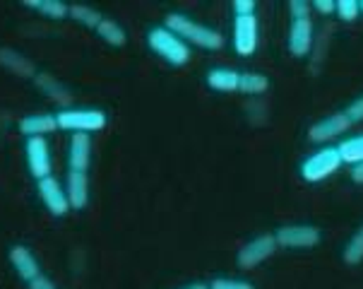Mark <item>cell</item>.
<instances>
[{
    "label": "cell",
    "instance_id": "obj_28",
    "mask_svg": "<svg viewBox=\"0 0 363 289\" xmlns=\"http://www.w3.org/2000/svg\"><path fill=\"white\" fill-rule=\"evenodd\" d=\"M344 116H347V121L352 123V126L354 123H363V94L359 97V99H354L352 104H349Z\"/></svg>",
    "mask_w": 363,
    "mask_h": 289
},
{
    "label": "cell",
    "instance_id": "obj_19",
    "mask_svg": "<svg viewBox=\"0 0 363 289\" xmlns=\"http://www.w3.org/2000/svg\"><path fill=\"white\" fill-rule=\"evenodd\" d=\"M94 32H96V36H99L101 41H106L108 46L121 48V46H125V44H128L125 29H123L116 20H111V17H101L99 27H96Z\"/></svg>",
    "mask_w": 363,
    "mask_h": 289
},
{
    "label": "cell",
    "instance_id": "obj_23",
    "mask_svg": "<svg viewBox=\"0 0 363 289\" xmlns=\"http://www.w3.org/2000/svg\"><path fill=\"white\" fill-rule=\"evenodd\" d=\"M67 17L89 29H96L101 22V15L94 8H89V5H70V8H67Z\"/></svg>",
    "mask_w": 363,
    "mask_h": 289
},
{
    "label": "cell",
    "instance_id": "obj_4",
    "mask_svg": "<svg viewBox=\"0 0 363 289\" xmlns=\"http://www.w3.org/2000/svg\"><path fill=\"white\" fill-rule=\"evenodd\" d=\"M340 167H342V157H340V152H337V147H323V150L313 152V155L301 164V176L308 183H318L332 176L335 171H340Z\"/></svg>",
    "mask_w": 363,
    "mask_h": 289
},
{
    "label": "cell",
    "instance_id": "obj_5",
    "mask_svg": "<svg viewBox=\"0 0 363 289\" xmlns=\"http://www.w3.org/2000/svg\"><path fill=\"white\" fill-rule=\"evenodd\" d=\"M279 249H315L320 244V229L313 224H289L274 234Z\"/></svg>",
    "mask_w": 363,
    "mask_h": 289
},
{
    "label": "cell",
    "instance_id": "obj_29",
    "mask_svg": "<svg viewBox=\"0 0 363 289\" xmlns=\"http://www.w3.org/2000/svg\"><path fill=\"white\" fill-rule=\"evenodd\" d=\"M27 287L29 289H58V287H55V282L51 278H46L44 273H41L39 278H34L32 282H27Z\"/></svg>",
    "mask_w": 363,
    "mask_h": 289
},
{
    "label": "cell",
    "instance_id": "obj_11",
    "mask_svg": "<svg viewBox=\"0 0 363 289\" xmlns=\"http://www.w3.org/2000/svg\"><path fill=\"white\" fill-rule=\"evenodd\" d=\"M91 164V135L72 133L70 145H67V167L70 171H84L87 174Z\"/></svg>",
    "mask_w": 363,
    "mask_h": 289
},
{
    "label": "cell",
    "instance_id": "obj_9",
    "mask_svg": "<svg viewBox=\"0 0 363 289\" xmlns=\"http://www.w3.org/2000/svg\"><path fill=\"white\" fill-rule=\"evenodd\" d=\"M233 48L238 56H253L257 48V20L255 15H236L233 20Z\"/></svg>",
    "mask_w": 363,
    "mask_h": 289
},
{
    "label": "cell",
    "instance_id": "obj_32",
    "mask_svg": "<svg viewBox=\"0 0 363 289\" xmlns=\"http://www.w3.org/2000/svg\"><path fill=\"white\" fill-rule=\"evenodd\" d=\"M352 181L363 183V164H356V167L352 169Z\"/></svg>",
    "mask_w": 363,
    "mask_h": 289
},
{
    "label": "cell",
    "instance_id": "obj_14",
    "mask_svg": "<svg viewBox=\"0 0 363 289\" xmlns=\"http://www.w3.org/2000/svg\"><path fill=\"white\" fill-rule=\"evenodd\" d=\"M65 195L70 202V210H84L89 202V178L84 171H67Z\"/></svg>",
    "mask_w": 363,
    "mask_h": 289
},
{
    "label": "cell",
    "instance_id": "obj_34",
    "mask_svg": "<svg viewBox=\"0 0 363 289\" xmlns=\"http://www.w3.org/2000/svg\"><path fill=\"white\" fill-rule=\"evenodd\" d=\"M359 10H361V12H363V3H359Z\"/></svg>",
    "mask_w": 363,
    "mask_h": 289
},
{
    "label": "cell",
    "instance_id": "obj_33",
    "mask_svg": "<svg viewBox=\"0 0 363 289\" xmlns=\"http://www.w3.org/2000/svg\"><path fill=\"white\" fill-rule=\"evenodd\" d=\"M181 289H207V285H202V282H193V285H186Z\"/></svg>",
    "mask_w": 363,
    "mask_h": 289
},
{
    "label": "cell",
    "instance_id": "obj_21",
    "mask_svg": "<svg viewBox=\"0 0 363 289\" xmlns=\"http://www.w3.org/2000/svg\"><path fill=\"white\" fill-rule=\"evenodd\" d=\"M337 152H340V157H342V164H352V167L363 164V135L347 138L344 143H340Z\"/></svg>",
    "mask_w": 363,
    "mask_h": 289
},
{
    "label": "cell",
    "instance_id": "obj_26",
    "mask_svg": "<svg viewBox=\"0 0 363 289\" xmlns=\"http://www.w3.org/2000/svg\"><path fill=\"white\" fill-rule=\"evenodd\" d=\"M207 289H255L245 280H231V278H217L207 285Z\"/></svg>",
    "mask_w": 363,
    "mask_h": 289
},
{
    "label": "cell",
    "instance_id": "obj_17",
    "mask_svg": "<svg viewBox=\"0 0 363 289\" xmlns=\"http://www.w3.org/2000/svg\"><path fill=\"white\" fill-rule=\"evenodd\" d=\"M24 8L39 12V15L46 17V20L60 22V20H67V8H70V5L63 3V0H27Z\"/></svg>",
    "mask_w": 363,
    "mask_h": 289
},
{
    "label": "cell",
    "instance_id": "obj_31",
    "mask_svg": "<svg viewBox=\"0 0 363 289\" xmlns=\"http://www.w3.org/2000/svg\"><path fill=\"white\" fill-rule=\"evenodd\" d=\"M311 8H315L320 15H332L335 12V3L332 0H315V3H311Z\"/></svg>",
    "mask_w": 363,
    "mask_h": 289
},
{
    "label": "cell",
    "instance_id": "obj_8",
    "mask_svg": "<svg viewBox=\"0 0 363 289\" xmlns=\"http://www.w3.org/2000/svg\"><path fill=\"white\" fill-rule=\"evenodd\" d=\"M36 190H39V198L46 205V210L51 214H55V217H65V214L70 212V202H67L65 186L55 176H48V178L36 181Z\"/></svg>",
    "mask_w": 363,
    "mask_h": 289
},
{
    "label": "cell",
    "instance_id": "obj_7",
    "mask_svg": "<svg viewBox=\"0 0 363 289\" xmlns=\"http://www.w3.org/2000/svg\"><path fill=\"white\" fill-rule=\"evenodd\" d=\"M279 249L277 246V239L274 234H262V236H255L253 241H248L238 251V268L243 270H250V268H257L260 263L267 261L274 251Z\"/></svg>",
    "mask_w": 363,
    "mask_h": 289
},
{
    "label": "cell",
    "instance_id": "obj_25",
    "mask_svg": "<svg viewBox=\"0 0 363 289\" xmlns=\"http://www.w3.org/2000/svg\"><path fill=\"white\" fill-rule=\"evenodd\" d=\"M335 12L342 22H356L361 17L359 0H340V3H335Z\"/></svg>",
    "mask_w": 363,
    "mask_h": 289
},
{
    "label": "cell",
    "instance_id": "obj_16",
    "mask_svg": "<svg viewBox=\"0 0 363 289\" xmlns=\"http://www.w3.org/2000/svg\"><path fill=\"white\" fill-rule=\"evenodd\" d=\"M0 65L17 77H36V67L29 58L17 53L15 48H0Z\"/></svg>",
    "mask_w": 363,
    "mask_h": 289
},
{
    "label": "cell",
    "instance_id": "obj_20",
    "mask_svg": "<svg viewBox=\"0 0 363 289\" xmlns=\"http://www.w3.org/2000/svg\"><path fill=\"white\" fill-rule=\"evenodd\" d=\"M36 84H39V89L44 92V94L51 97L53 102H58V104H63V107L67 109V104L72 102V97H70V92H67L63 84L60 82H55V77L53 75H48V72H36Z\"/></svg>",
    "mask_w": 363,
    "mask_h": 289
},
{
    "label": "cell",
    "instance_id": "obj_22",
    "mask_svg": "<svg viewBox=\"0 0 363 289\" xmlns=\"http://www.w3.org/2000/svg\"><path fill=\"white\" fill-rule=\"evenodd\" d=\"M269 89V80L260 75V72H241L238 75V92H243V94H264V92Z\"/></svg>",
    "mask_w": 363,
    "mask_h": 289
},
{
    "label": "cell",
    "instance_id": "obj_13",
    "mask_svg": "<svg viewBox=\"0 0 363 289\" xmlns=\"http://www.w3.org/2000/svg\"><path fill=\"white\" fill-rule=\"evenodd\" d=\"M289 51L294 56L303 58L311 53L313 48V22L308 20H291V27H289Z\"/></svg>",
    "mask_w": 363,
    "mask_h": 289
},
{
    "label": "cell",
    "instance_id": "obj_15",
    "mask_svg": "<svg viewBox=\"0 0 363 289\" xmlns=\"http://www.w3.org/2000/svg\"><path fill=\"white\" fill-rule=\"evenodd\" d=\"M17 128L29 140V138H46L48 133H55L58 131V123H55V114H29L20 119Z\"/></svg>",
    "mask_w": 363,
    "mask_h": 289
},
{
    "label": "cell",
    "instance_id": "obj_6",
    "mask_svg": "<svg viewBox=\"0 0 363 289\" xmlns=\"http://www.w3.org/2000/svg\"><path fill=\"white\" fill-rule=\"evenodd\" d=\"M24 152H27V167L36 181L53 176V162H51V147H48L46 138H29L24 143Z\"/></svg>",
    "mask_w": 363,
    "mask_h": 289
},
{
    "label": "cell",
    "instance_id": "obj_10",
    "mask_svg": "<svg viewBox=\"0 0 363 289\" xmlns=\"http://www.w3.org/2000/svg\"><path fill=\"white\" fill-rule=\"evenodd\" d=\"M349 128H352V123L347 121V116L332 114L328 119L313 123L308 131V140L311 143H328V140H335V138H340V135H344Z\"/></svg>",
    "mask_w": 363,
    "mask_h": 289
},
{
    "label": "cell",
    "instance_id": "obj_3",
    "mask_svg": "<svg viewBox=\"0 0 363 289\" xmlns=\"http://www.w3.org/2000/svg\"><path fill=\"white\" fill-rule=\"evenodd\" d=\"M55 123L67 133H99L106 128V114L101 109H60L55 114Z\"/></svg>",
    "mask_w": 363,
    "mask_h": 289
},
{
    "label": "cell",
    "instance_id": "obj_1",
    "mask_svg": "<svg viewBox=\"0 0 363 289\" xmlns=\"http://www.w3.org/2000/svg\"><path fill=\"white\" fill-rule=\"evenodd\" d=\"M164 27L169 32H174L178 39H183L186 44L190 46H198V48H205V51H219L224 46V36H221L217 29H209L205 24L190 20L188 15H181V12H171L166 17Z\"/></svg>",
    "mask_w": 363,
    "mask_h": 289
},
{
    "label": "cell",
    "instance_id": "obj_27",
    "mask_svg": "<svg viewBox=\"0 0 363 289\" xmlns=\"http://www.w3.org/2000/svg\"><path fill=\"white\" fill-rule=\"evenodd\" d=\"M311 10V3H306V0H291L289 3V12H291L294 20H308Z\"/></svg>",
    "mask_w": 363,
    "mask_h": 289
},
{
    "label": "cell",
    "instance_id": "obj_30",
    "mask_svg": "<svg viewBox=\"0 0 363 289\" xmlns=\"http://www.w3.org/2000/svg\"><path fill=\"white\" fill-rule=\"evenodd\" d=\"M233 10H236V15H253L255 3L253 0H236V3H233Z\"/></svg>",
    "mask_w": 363,
    "mask_h": 289
},
{
    "label": "cell",
    "instance_id": "obj_18",
    "mask_svg": "<svg viewBox=\"0 0 363 289\" xmlns=\"http://www.w3.org/2000/svg\"><path fill=\"white\" fill-rule=\"evenodd\" d=\"M238 75L241 72L229 70V67H212L207 72V84L217 92H238Z\"/></svg>",
    "mask_w": 363,
    "mask_h": 289
},
{
    "label": "cell",
    "instance_id": "obj_24",
    "mask_svg": "<svg viewBox=\"0 0 363 289\" xmlns=\"http://www.w3.org/2000/svg\"><path fill=\"white\" fill-rule=\"evenodd\" d=\"M342 258L347 266H359L363 261V227H359V231H356L354 236L349 239V244L344 246Z\"/></svg>",
    "mask_w": 363,
    "mask_h": 289
},
{
    "label": "cell",
    "instance_id": "obj_12",
    "mask_svg": "<svg viewBox=\"0 0 363 289\" xmlns=\"http://www.w3.org/2000/svg\"><path fill=\"white\" fill-rule=\"evenodd\" d=\"M10 266L12 270L17 273V278L24 280V282H32L34 278H39L41 275V268H39V261H36V256L32 251L27 249V246H12L10 249Z\"/></svg>",
    "mask_w": 363,
    "mask_h": 289
},
{
    "label": "cell",
    "instance_id": "obj_2",
    "mask_svg": "<svg viewBox=\"0 0 363 289\" xmlns=\"http://www.w3.org/2000/svg\"><path fill=\"white\" fill-rule=\"evenodd\" d=\"M147 46L152 48L155 56H159L174 67L186 65L190 60V46L183 39H178L174 32H169L164 24L147 32Z\"/></svg>",
    "mask_w": 363,
    "mask_h": 289
}]
</instances>
